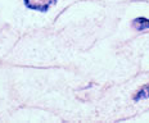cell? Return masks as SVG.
<instances>
[{
	"label": "cell",
	"mask_w": 149,
	"mask_h": 123,
	"mask_svg": "<svg viewBox=\"0 0 149 123\" xmlns=\"http://www.w3.org/2000/svg\"><path fill=\"white\" fill-rule=\"evenodd\" d=\"M26 8L37 12H48L53 5L57 4V0H23Z\"/></svg>",
	"instance_id": "obj_1"
},
{
	"label": "cell",
	"mask_w": 149,
	"mask_h": 123,
	"mask_svg": "<svg viewBox=\"0 0 149 123\" xmlns=\"http://www.w3.org/2000/svg\"><path fill=\"white\" fill-rule=\"evenodd\" d=\"M132 27L136 31H144V30H149V19L144 17H139L135 18L132 21Z\"/></svg>",
	"instance_id": "obj_2"
},
{
	"label": "cell",
	"mask_w": 149,
	"mask_h": 123,
	"mask_svg": "<svg viewBox=\"0 0 149 123\" xmlns=\"http://www.w3.org/2000/svg\"><path fill=\"white\" fill-rule=\"evenodd\" d=\"M143 99H149V84L144 85L140 90L134 95V100L135 101H139V100H143Z\"/></svg>",
	"instance_id": "obj_3"
}]
</instances>
